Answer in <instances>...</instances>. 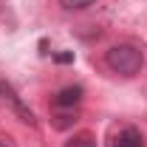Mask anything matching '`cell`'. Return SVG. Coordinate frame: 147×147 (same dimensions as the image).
Here are the masks:
<instances>
[{"mask_svg": "<svg viewBox=\"0 0 147 147\" xmlns=\"http://www.w3.org/2000/svg\"><path fill=\"white\" fill-rule=\"evenodd\" d=\"M0 147H6V144H3V142H0Z\"/></svg>", "mask_w": 147, "mask_h": 147, "instance_id": "cell-6", "label": "cell"}, {"mask_svg": "<svg viewBox=\"0 0 147 147\" xmlns=\"http://www.w3.org/2000/svg\"><path fill=\"white\" fill-rule=\"evenodd\" d=\"M65 147H96V142H93L88 133H82V136H74V139H71Z\"/></svg>", "mask_w": 147, "mask_h": 147, "instance_id": "cell-5", "label": "cell"}, {"mask_svg": "<svg viewBox=\"0 0 147 147\" xmlns=\"http://www.w3.org/2000/svg\"><path fill=\"white\" fill-rule=\"evenodd\" d=\"M93 3H96V0H59V6H62L65 11H79V9H88Z\"/></svg>", "mask_w": 147, "mask_h": 147, "instance_id": "cell-4", "label": "cell"}, {"mask_svg": "<svg viewBox=\"0 0 147 147\" xmlns=\"http://www.w3.org/2000/svg\"><path fill=\"white\" fill-rule=\"evenodd\" d=\"M79 99H82V91H79V88H65V91L57 93L54 105H57V108H74Z\"/></svg>", "mask_w": 147, "mask_h": 147, "instance_id": "cell-3", "label": "cell"}, {"mask_svg": "<svg viewBox=\"0 0 147 147\" xmlns=\"http://www.w3.org/2000/svg\"><path fill=\"white\" fill-rule=\"evenodd\" d=\"M142 65H144V54L136 48V45H113L108 51V68L116 74H122V76H133V74L142 71Z\"/></svg>", "mask_w": 147, "mask_h": 147, "instance_id": "cell-1", "label": "cell"}, {"mask_svg": "<svg viewBox=\"0 0 147 147\" xmlns=\"http://www.w3.org/2000/svg\"><path fill=\"white\" fill-rule=\"evenodd\" d=\"M113 147H144V136L136 127H125L116 139H113Z\"/></svg>", "mask_w": 147, "mask_h": 147, "instance_id": "cell-2", "label": "cell"}]
</instances>
